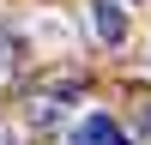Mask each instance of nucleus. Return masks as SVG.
I'll use <instances>...</instances> for the list:
<instances>
[{"instance_id":"f257e3e1","label":"nucleus","mask_w":151,"mask_h":145,"mask_svg":"<svg viewBox=\"0 0 151 145\" xmlns=\"http://www.w3.org/2000/svg\"><path fill=\"white\" fill-rule=\"evenodd\" d=\"M91 24H97V36H103L109 48L127 42V12H121L115 0H97V6H91Z\"/></svg>"},{"instance_id":"f03ea898","label":"nucleus","mask_w":151,"mask_h":145,"mask_svg":"<svg viewBox=\"0 0 151 145\" xmlns=\"http://www.w3.org/2000/svg\"><path fill=\"white\" fill-rule=\"evenodd\" d=\"M73 145H127V133H121L109 115H91L79 133H73Z\"/></svg>"},{"instance_id":"7ed1b4c3","label":"nucleus","mask_w":151,"mask_h":145,"mask_svg":"<svg viewBox=\"0 0 151 145\" xmlns=\"http://www.w3.org/2000/svg\"><path fill=\"white\" fill-rule=\"evenodd\" d=\"M12 67H18V36H6V30H0V79H6Z\"/></svg>"},{"instance_id":"20e7f679","label":"nucleus","mask_w":151,"mask_h":145,"mask_svg":"<svg viewBox=\"0 0 151 145\" xmlns=\"http://www.w3.org/2000/svg\"><path fill=\"white\" fill-rule=\"evenodd\" d=\"M145 133H151V103H145Z\"/></svg>"}]
</instances>
